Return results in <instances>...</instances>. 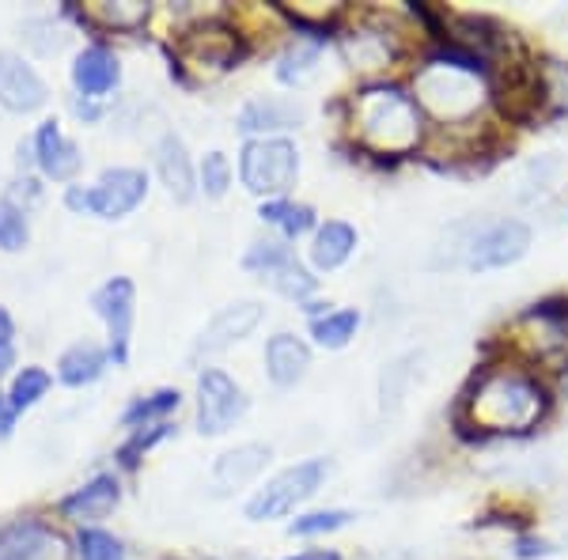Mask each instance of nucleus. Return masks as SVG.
Listing matches in <instances>:
<instances>
[{
	"instance_id": "1",
	"label": "nucleus",
	"mask_w": 568,
	"mask_h": 560,
	"mask_svg": "<svg viewBox=\"0 0 568 560\" xmlns=\"http://www.w3.org/2000/svg\"><path fill=\"white\" fill-rule=\"evenodd\" d=\"M478 390H466L455 417L470 420H455L459 431L466 436V428H481V431H527L546 417L549 398L535 379L516 371H481L474 379Z\"/></svg>"
},
{
	"instance_id": "2",
	"label": "nucleus",
	"mask_w": 568,
	"mask_h": 560,
	"mask_svg": "<svg viewBox=\"0 0 568 560\" xmlns=\"http://www.w3.org/2000/svg\"><path fill=\"white\" fill-rule=\"evenodd\" d=\"M353 125L368 149L406 155L420 141V106L402 88L372 84L353 99Z\"/></svg>"
},
{
	"instance_id": "3",
	"label": "nucleus",
	"mask_w": 568,
	"mask_h": 560,
	"mask_svg": "<svg viewBox=\"0 0 568 560\" xmlns=\"http://www.w3.org/2000/svg\"><path fill=\"white\" fill-rule=\"evenodd\" d=\"M326 474H329V458H307V462L288 466V470H281L273 481H265L262 489L254 492V500L246 503V519L270 522V519L292 516L300 503L323 489Z\"/></svg>"
},
{
	"instance_id": "4",
	"label": "nucleus",
	"mask_w": 568,
	"mask_h": 560,
	"mask_svg": "<svg viewBox=\"0 0 568 560\" xmlns=\"http://www.w3.org/2000/svg\"><path fill=\"white\" fill-rule=\"evenodd\" d=\"M149 194V179L136 167H110L99 174L95 186H69L65 205L72 213H88L99 220H122L130 216L136 205Z\"/></svg>"
},
{
	"instance_id": "5",
	"label": "nucleus",
	"mask_w": 568,
	"mask_h": 560,
	"mask_svg": "<svg viewBox=\"0 0 568 560\" xmlns=\"http://www.w3.org/2000/svg\"><path fill=\"white\" fill-rule=\"evenodd\" d=\"M300 174V152L284 136H258V141H246L240 155V179L251 194L258 197H281L292 190Z\"/></svg>"
},
{
	"instance_id": "6",
	"label": "nucleus",
	"mask_w": 568,
	"mask_h": 560,
	"mask_svg": "<svg viewBox=\"0 0 568 560\" xmlns=\"http://www.w3.org/2000/svg\"><path fill=\"white\" fill-rule=\"evenodd\" d=\"M481 77H470V72L447 65V61L428 58V65L420 69L417 77V95L420 103L433 110L436 118H447V122H459V118L474 114L481 106Z\"/></svg>"
},
{
	"instance_id": "7",
	"label": "nucleus",
	"mask_w": 568,
	"mask_h": 560,
	"mask_svg": "<svg viewBox=\"0 0 568 560\" xmlns=\"http://www.w3.org/2000/svg\"><path fill=\"white\" fill-rule=\"evenodd\" d=\"M243 265L251 273H258V277L270 284L277 296H284V299H296L300 303V299L315 296V288H318V281L311 277L304 265H300L296 254H292V246L277 243V238L254 243L251 251H246Z\"/></svg>"
},
{
	"instance_id": "8",
	"label": "nucleus",
	"mask_w": 568,
	"mask_h": 560,
	"mask_svg": "<svg viewBox=\"0 0 568 560\" xmlns=\"http://www.w3.org/2000/svg\"><path fill=\"white\" fill-rule=\"evenodd\" d=\"M530 246V227L524 220H493V224H485L481 232H474L466 238V258L463 265L466 269H504V265L519 262L527 254Z\"/></svg>"
},
{
	"instance_id": "9",
	"label": "nucleus",
	"mask_w": 568,
	"mask_h": 560,
	"mask_svg": "<svg viewBox=\"0 0 568 560\" xmlns=\"http://www.w3.org/2000/svg\"><path fill=\"white\" fill-rule=\"evenodd\" d=\"M95 315L106 323V353L118 367L130 364V342H133V315H136V292L130 277H110L103 288L91 296Z\"/></svg>"
},
{
	"instance_id": "10",
	"label": "nucleus",
	"mask_w": 568,
	"mask_h": 560,
	"mask_svg": "<svg viewBox=\"0 0 568 560\" xmlns=\"http://www.w3.org/2000/svg\"><path fill=\"white\" fill-rule=\"evenodd\" d=\"M179 53L186 61H194L197 69L209 65V69L227 72V69L240 65L251 50H246L243 34L235 31V27L209 20V23H197V27H190V31L179 34Z\"/></svg>"
},
{
	"instance_id": "11",
	"label": "nucleus",
	"mask_w": 568,
	"mask_h": 560,
	"mask_svg": "<svg viewBox=\"0 0 568 560\" xmlns=\"http://www.w3.org/2000/svg\"><path fill=\"white\" fill-rule=\"evenodd\" d=\"M246 413V394L235 387L232 375L216 371H201L197 379V428L201 436H224Z\"/></svg>"
},
{
	"instance_id": "12",
	"label": "nucleus",
	"mask_w": 568,
	"mask_h": 560,
	"mask_svg": "<svg viewBox=\"0 0 568 560\" xmlns=\"http://www.w3.org/2000/svg\"><path fill=\"white\" fill-rule=\"evenodd\" d=\"M0 560H69V541L42 519H16L0 530Z\"/></svg>"
},
{
	"instance_id": "13",
	"label": "nucleus",
	"mask_w": 568,
	"mask_h": 560,
	"mask_svg": "<svg viewBox=\"0 0 568 560\" xmlns=\"http://www.w3.org/2000/svg\"><path fill=\"white\" fill-rule=\"evenodd\" d=\"M50 88L45 80L34 72L20 53L0 50V106L12 110V114H34L45 106Z\"/></svg>"
},
{
	"instance_id": "14",
	"label": "nucleus",
	"mask_w": 568,
	"mask_h": 560,
	"mask_svg": "<svg viewBox=\"0 0 568 560\" xmlns=\"http://www.w3.org/2000/svg\"><path fill=\"white\" fill-rule=\"evenodd\" d=\"M265 318V307L254 299H243V303H232V307H224L220 315L201 329L197 345H194V356H213V353H224L227 345L243 342L246 334H251L254 326H258Z\"/></svg>"
},
{
	"instance_id": "15",
	"label": "nucleus",
	"mask_w": 568,
	"mask_h": 560,
	"mask_svg": "<svg viewBox=\"0 0 568 560\" xmlns=\"http://www.w3.org/2000/svg\"><path fill=\"white\" fill-rule=\"evenodd\" d=\"M34 163L45 179L53 182H72L84 167V155H80L77 144L61 133L58 122H42L39 133H34Z\"/></svg>"
},
{
	"instance_id": "16",
	"label": "nucleus",
	"mask_w": 568,
	"mask_h": 560,
	"mask_svg": "<svg viewBox=\"0 0 568 560\" xmlns=\"http://www.w3.org/2000/svg\"><path fill=\"white\" fill-rule=\"evenodd\" d=\"M122 80V65L106 45H88L72 61V88L80 91V99H103L118 88Z\"/></svg>"
},
{
	"instance_id": "17",
	"label": "nucleus",
	"mask_w": 568,
	"mask_h": 560,
	"mask_svg": "<svg viewBox=\"0 0 568 560\" xmlns=\"http://www.w3.org/2000/svg\"><path fill=\"white\" fill-rule=\"evenodd\" d=\"M118 500H122V485H118V477L99 474V477H91L84 489L69 492L65 500H61V516L77 519V522H95V519H106L110 511L118 508Z\"/></svg>"
},
{
	"instance_id": "18",
	"label": "nucleus",
	"mask_w": 568,
	"mask_h": 560,
	"mask_svg": "<svg viewBox=\"0 0 568 560\" xmlns=\"http://www.w3.org/2000/svg\"><path fill=\"white\" fill-rule=\"evenodd\" d=\"M270 458L273 451L265 444H243V447H235V451H224L213 466L216 492H235V489H243V485L258 481V474L270 466Z\"/></svg>"
},
{
	"instance_id": "19",
	"label": "nucleus",
	"mask_w": 568,
	"mask_h": 560,
	"mask_svg": "<svg viewBox=\"0 0 568 560\" xmlns=\"http://www.w3.org/2000/svg\"><path fill=\"white\" fill-rule=\"evenodd\" d=\"M155 171H160L163 186L171 190L175 201L194 197L197 174H194V163H190V152H186V144H182V136L163 133V141L155 144Z\"/></svg>"
},
{
	"instance_id": "20",
	"label": "nucleus",
	"mask_w": 568,
	"mask_h": 560,
	"mask_svg": "<svg viewBox=\"0 0 568 560\" xmlns=\"http://www.w3.org/2000/svg\"><path fill=\"white\" fill-rule=\"evenodd\" d=\"M311 367V348L292 334H273L265 342V371L273 387H296Z\"/></svg>"
},
{
	"instance_id": "21",
	"label": "nucleus",
	"mask_w": 568,
	"mask_h": 560,
	"mask_svg": "<svg viewBox=\"0 0 568 560\" xmlns=\"http://www.w3.org/2000/svg\"><path fill=\"white\" fill-rule=\"evenodd\" d=\"M300 122H304V110L296 103H284V99H251L240 110L243 133H277V130H292Z\"/></svg>"
},
{
	"instance_id": "22",
	"label": "nucleus",
	"mask_w": 568,
	"mask_h": 560,
	"mask_svg": "<svg viewBox=\"0 0 568 560\" xmlns=\"http://www.w3.org/2000/svg\"><path fill=\"white\" fill-rule=\"evenodd\" d=\"M110 364V353L103 345L95 342H77L72 348H65L58 360V379L65 383V387H88V383H95L99 375L106 371Z\"/></svg>"
},
{
	"instance_id": "23",
	"label": "nucleus",
	"mask_w": 568,
	"mask_h": 560,
	"mask_svg": "<svg viewBox=\"0 0 568 560\" xmlns=\"http://www.w3.org/2000/svg\"><path fill=\"white\" fill-rule=\"evenodd\" d=\"M356 251V232L345 220H326L323 227L315 232V246H311V262H315V269H342L345 262L353 258Z\"/></svg>"
},
{
	"instance_id": "24",
	"label": "nucleus",
	"mask_w": 568,
	"mask_h": 560,
	"mask_svg": "<svg viewBox=\"0 0 568 560\" xmlns=\"http://www.w3.org/2000/svg\"><path fill=\"white\" fill-rule=\"evenodd\" d=\"M65 12L80 16V20L106 27V31H136V27L149 23L152 8L149 4H136V0H125V4H110V0H99L91 4V12H77V8H65Z\"/></svg>"
},
{
	"instance_id": "25",
	"label": "nucleus",
	"mask_w": 568,
	"mask_h": 560,
	"mask_svg": "<svg viewBox=\"0 0 568 560\" xmlns=\"http://www.w3.org/2000/svg\"><path fill=\"white\" fill-rule=\"evenodd\" d=\"M356 329H361V310H353V307L326 310L323 318L311 323V334H315V342L323 348H345L356 337Z\"/></svg>"
},
{
	"instance_id": "26",
	"label": "nucleus",
	"mask_w": 568,
	"mask_h": 560,
	"mask_svg": "<svg viewBox=\"0 0 568 560\" xmlns=\"http://www.w3.org/2000/svg\"><path fill=\"white\" fill-rule=\"evenodd\" d=\"M179 401H182V394L179 390H155V394H149V398H136L130 409L122 413V425L130 428V431H136V428H149L152 420L160 425L168 413H175L179 409Z\"/></svg>"
},
{
	"instance_id": "27",
	"label": "nucleus",
	"mask_w": 568,
	"mask_h": 560,
	"mask_svg": "<svg viewBox=\"0 0 568 560\" xmlns=\"http://www.w3.org/2000/svg\"><path fill=\"white\" fill-rule=\"evenodd\" d=\"M50 371L45 367H23L20 375L12 379V390H8V409L12 413H23L31 406H39L45 398V390H50Z\"/></svg>"
},
{
	"instance_id": "28",
	"label": "nucleus",
	"mask_w": 568,
	"mask_h": 560,
	"mask_svg": "<svg viewBox=\"0 0 568 560\" xmlns=\"http://www.w3.org/2000/svg\"><path fill=\"white\" fill-rule=\"evenodd\" d=\"M171 431H175V425H168V420L130 431V439H125V444L118 447V466H122V470H136V466H141V458L149 455L155 444H163V439H168Z\"/></svg>"
},
{
	"instance_id": "29",
	"label": "nucleus",
	"mask_w": 568,
	"mask_h": 560,
	"mask_svg": "<svg viewBox=\"0 0 568 560\" xmlns=\"http://www.w3.org/2000/svg\"><path fill=\"white\" fill-rule=\"evenodd\" d=\"M265 224H281L284 235L296 238L315 227V208L311 205H288V201H265L262 213H258Z\"/></svg>"
},
{
	"instance_id": "30",
	"label": "nucleus",
	"mask_w": 568,
	"mask_h": 560,
	"mask_svg": "<svg viewBox=\"0 0 568 560\" xmlns=\"http://www.w3.org/2000/svg\"><path fill=\"white\" fill-rule=\"evenodd\" d=\"M31 238V227H27V213L20 205H12L8 197H0V251L16 254L27 246Z\"/></svg>"
},
{
	"instance_id": "31",
	"label": "nucleus",
	"mask_w": 568,
	"mask_h": 560,
	"mask_svg": "<svg viewBox=\"0 0 568 560\" xmlns=\"http://www.w3.org/2000/svg\"><path fill=\"white\" fill-rule=\"evenodd\" d=\"M315 61H318V45H288L281 53L277 80L281 84H304L311 72H315Z\"/></svg>"
},
{
	"instance_id": "32",
	"label": "nucleus",
	"mask_w": 568,
	"mask_h": 560,
	"mask_svg": "<svg viewBox=\"0 0 568 560\" xmlns=\"http://www.w3.org/2000/svg\"><path fill=\"white\" fill-rule=\"evenodd\" d=\"M77 553L80 560H122V541L106 534V530L84 527L77 534Z\"/></svg>"
},
{
	"instance_id": "33",
	"label": "nucleus",
	"mask_w": 568,
	"mask_h": 560,
	"mask_svg": "<svg viewBox=\"0 0 568 560\" xmlns=\"http://www.w3.org/2000/svg\"><path fill=\"white\" fill-rule=\"evenodd\" d=\"M227 186H232V163H227L224 152H209L205 160H201V190H205V197H224Z\"/></svg>"
},
{
	"instance_id": "34",
	"label": "nucleus",
	"mask_w": 568,
	"mask_h": 560,
	"mask_svg": "<svg viewBox=\"0 0 568 560\" xmlns=\"http://www.w3.org/2000/svg\"><path fill=\"white\" fill-rule=\"evenodd\" d=\"M353 516L349 511H311V516L296 519L288 527V534H300V538H315V534H334V530L349 527Z\"/></svg>"
},
{
	"instance_id": "35",
	"label": "nucleus",
	"mask_w": 568,
	"mask_h": 560,
	"mask_svg": "<svg viewBox=\"0 0 568 560\" xmlns=\"http://www.w3.org/2000/svg\"><path fill=\"white\" fill-rule=\"evenodd\" d=\"M542 84H546V99H554V110L565 114L568 110V65L561 61H549L542 69Z\"/></svg>"
},
{
	"instance_id": "36",
	"label": "nucleus",
	"mask_w": 568,
	"mask_h": 560,
	"mask_svg": "<svg viewBox=\"0 0 568 560\" xmlns=\"http://www.w3.org/2000/svg\"><path fill=\"white\" fill-rule=\"evenodd\" d=\"M549 553V546L542 538H519L516 541V557L519 560H530V557H546Z\"/></svg>"
},
{
	"instance_id": "37",
	"label": "nucleus",
	"mask_w": 568,
	"mask_h": 560,
	"mask_svg": "<svg viewBox=\"0 0 568 560\" xmlns=\"http://www.w3.org/2000/svg\"><path fill=\"white\" fill-rule=\"evenodd\" d=\"M72 110H77V114L84 118V122H95V118H99V106L91 103V99H77V103H72Z\"/></svg>"
},
{
	"instance_id": "38",
	"label": "nucleus",
	"mask_w": 568,
	"mask_h": 560,
	"mask_svg": "<svg viewBox=\"0 0 568 560\" xmlns=\"http://www.w3.org/2000/svg\"><path fill=\"white\" fill-rule=\"evenodd\" d=\"M16 417H20V413H12V409H0V439H8L12 436V425H16Z\"/></svg>"
},
{
	"instance_id": "39",
	"label": "nucleus",
	"mask_w": 568,
	"mask_h": 560,
	"mask_svg": "<svg viewBox=\"0 0 568 560\" xmlns=\"http://www.w3.org/2000/svg\"><path fill=\"white\" fill-rule=\"evenodd\" d=\"M12 337H16V323H12V315L0 307V342H12Z\"/></svg>"
},
{
	"instance_id": "40",
	"label": "nucleus",
	"mask_w": 568,
	"mask_h": 560,
	"mask_svg": "<svg viewBox=\"0 0 568 560\" xmlns=\"http://www.w3.org/2000/svg\"><path fill=\"white\" fill-rule=\"evenodd\" d=\"M288 560H342V557L329 553V549H307V553H296V557H288Z\"/></svg>"
},
{
	"instance_id": "41",
	"label": "nucleus",
	"mask_w": 568,
	"mask_h": 560,
	"mask_svg": "<svg viewBox=\"0 0 568 560\" xmlns=\"http://www.w3.org/2000/svg\"><path fill=\"white\" fill-rule=\"evenodd\" d=\"M12 364H16V348H12V342H0V375H4Z\"/></svg>"
},
{
	"instance_id": "42",
	"label": "nucleus",
	"mask_w": 568,
	"mask_h": 560,
	"mask_svg": "<svg viewBox=\"0 0 568 560\" xmlns=\"http://www.w3.org/2000/svg\"><path fill=\"white\" fill-rule=\"evenodd\" d=\"M0 409H4V398H0Z\"/></svg>"
}]
</instances>
